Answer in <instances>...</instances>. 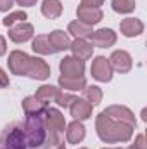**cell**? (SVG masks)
Returning <instances> with one entry per match:
<instances>
[{
	"label": "cell",
	"instance_id": "cell-1",
	"mask_svg": "<svg viewBox=\"0 0 147 149\" xmlns=\"http://www.w3.org/2000/svg\"><path fill=\"white\" fill-rule=\"evenodd\" d=\"M95 130L102 142L106 144H118V142H128L133 137V127L114 121L107 118L104 113H99L95 118Z\"/></svg>",
	"mask_w": 147,
	"mask_h": 149
},
{
	"label": "cell",
	"instance_id": "cell-2",
	"mask_svg": "<svg viewBox=\"0 0 147 149\" xmlns=\"http://www.w3.org/2000/svg\"><path fill=\"white\" fill-rule=\"evenodd\" d=\"M23 134H24V139H26V146L31 149L40 148L45 142L49 132H47L43 113L26 116V121H24V127H23Z\"/></svg>",
	"mask_w": 147,
	"mask_h": 149
},
{
	"label": "cell",
	"instance_id": "cell-3",
	"mask_svg": "<svg viewBox=\"0 0 147 149\" xmlns=\"http://www.w3.org/2000/svg\"><path fill=\"white\" fill-rule=\"evenodd\" d=\"M43 118H45V125H47V132L50 134V142L52 144H59L57 135L62 134L66 130V120L64 114L55 109V108H45L43 111Z\"/></svg>",
	"mask_w": 147,
	"mask_h": 149
},
{
	"label": "cell",
	"instance_id": "cell-4",
	"mask_svg": "<svg viewBox=\"0 0 147 149\" xmlns=\"http://www.w3.org/2000/svg\"><path fill=\"white\" fill-rule=\"evenodd\" d=\"M102 113H104L107 118H111V120L119 121V123H125V125H130V127H133V128H135V125H137V120H135L133 111L128 109L126 106L112 104V106H107Z\"/></svg>",
	"mask_w": 147,
	"mask_h": 149
},
{
	"label": "cell",
	"instance_id": "cell-5",
	"mask_svg": "<svg viewBox=\"0 0 147 149\" xmlns=\"http://www.w3.org/2000/svg\"><path fill=\"white\" fill-rule=\"evenodd\" d=\"M90 73H92V76L97 81H102V83L111 81L112 80V68H111V64H109V59L104 57V56H97L92 61Z\"/></svg>",
	"mask_w": 147,
	"mask_h": 149
},
{
	"label": "cell",
	"instance_id": "cell-6",
	"mask_svg": "<svg viewBox=\"0 0 147 149\" xmlns=\"http://www.w3.org/2000/svg\"><path fill=\"white\" fill-rule=\"evenodd\" d=\"M9 70L12 74H17V76H26L28 73V66H30V56L23 50H12L9 54Z\"/></svg>",
	"mask_w": 147,
	"mask_h": 149
},
{
	"label": "cell",
	"instance_id": "cell-7",
	"mask_svg": "<svg viewBox=\"0 0 147 149\" xmlns=\"http://www.w3.org/2000/svg\"><path fill=\"white\" fill-rule=\"evenodd\" d=\"M59 71L62 76H69V78H80L85 73V63L76 59L73 56H66L61 63H59Z\"/></svg>",
	"mask_w": 147,
	"mask_h": 149
},
{
	"label": "cell",
	"instance_id": "cell-8",
	"mask_svg": "<svg viewBox=\"0 0 147 149\" xmlns=\"http://www.w3.org/2000/svg\"><path fill=\"white\" fill-rule=\"evenodd\" d=\"M26 139L23 134V128L19 127H12L10 130H7V134L2 139L0 149H26Z\"/></svg>",
	"mask_w": 147,
	"mask_h": 149
},
{
	"label": "cell",
	"instance_id": "cell-9",
	"mask_svg": "<svg viewBox=\"0 0 147 149\" xmlns=\"http://www.w3.org/2000/svg\"><path fill=\"white\" fill-rule=\"evenodd\" d=\"M116 40H118V35L111 28H101V30H97V31H94L90 35V43L94 45V49L95 47L109 49V47H112L116 43Z\"/></svg>",
	"mask_w": 147,
	"mask_h": 149
},
{
	"label": "cell",
	"instance_id": "cell-10",
	"mask_svg": "<svg viewBox=\"0 0 147 149\" xmlns=\"http://www.w3.org/2000/svg\"><path fill=\"white\" fill-rule=\"evenodd\" d=\"M76 16H78V21L94 26V24H97V23L102 21L104 12H102L101 7H88V5H81L80 3L78 9H76Z\"/></svg>",
	"mask_w": 147,
	"mask_h": 149
},
{
	"label": "cell",
	"instance_id": "cell-11",
	"mask_svg": "<svg viewBox=\"0 0 147 149\" xmlns=\"http://www.w3.org/2000/svg\"><path fill=\"white\" fill-rule=\"evenodd\" d=\"M33 24H30L28 21H23V23H17L14 26L9 28V38L14 42V43H24L28 40L33 38Z\"/></svg>",
	"mask_w": 147,
	"mask_h": 149
},
{
	"label": "cell",
	"instance_id": "cell-12",
	"mask_svg": "<svg viewBox=\"0 0 147 149\" xmlns=\"http://www.w3.org/2000/svg\"><path fill=\"white\" fill-rule=\"evenodd\" d=\"M109 64L112 68V71L128 73L133 66V61H132V56L126 50H114L109 57Z\"/></svg>",
	"mask_w": 147,
	"mask_h": 149
},
{
	"label": "cell",
	"instance_id": "cell-13",
	"mask_svg": "<svg viewBox=\"0 0 147 149\" xmlns=\"http://www.w3.org/2000/svg\"><path fill=\"white\" fill-rule=\"evenodd\" d=\"M26 76L33 80H47L50 76V66L42 57H30V66Z\"/></svg>",
	"mask_w": 147,
	"mask_h": 149
},
{
	"label": "cell",
	"instance_id": "cell-14",
	"mask_svg": "<svg viewBox=\"0 0 147 149\" xmlns=\"http://www.w3.org/2000/svg\"><path fill=\"white\" fill-rule=\"evenodd\" d=\"M92 109H94V106L88 104L83 97H74L73 102L69 104V113H71V116H73L74 120H78V121L88 120L92 116Z\"/></svg>",
	"mask_w": 147,
	"mask_h": 149
},
{
	"label": "cell",
	"instance_id": "cell-15",
	"mask_svg": "<svg viewBox=\"0 0 147 149\" xmlns=\"http://www.w3.org/2000/svg\"><path fill=\"white\" fill-rule=\"evenodd\" d=\"M69 50L73 52V57L80 59V61H88L92 56H94V45L88 42V40H80V38H74V42H71V47Z\"/></svg>",
	"mask_w": 147,
	"mask_h": 149
},
{
	"label": "cell",
	"instance_id": "cell-16",
	"mask_svg": "<svg viewBox=\"0 0 147 149\" xmlns=\"http://www.w3.org/2000/svg\"><path fill=\"white\" fill-rule=\"evenodd\" d=\"M119 31L123 33V37L126 38H135L144 33V23L137 17H126L121 21L119 24Z\"/></svg>",
	"mask_w": 147,
	"mask_h": 149
},
{
	"label": "cell",
	"instance_id": "cell-17",
	"mask_svg": "<svg viewBox=\"0 0 147 149\" xmlns=\"http://www.w3.org/2000/svg\"><path fill=\"white\" fill-rule=\"evenodd\" d=\"M47 37H49V42H50V45H52V49L55 52H64V50H68L71 47V38L62 30H54Z\"/></svg>",
	"mask_w": 147,
	"mask_h": 149
},
{
	"label": "cell",
	"instance_id": "cell-18",
	"mask_svg": "<svg viewBox=\"0 0 147 149\" xmlns=\"http://www.w3.org/2000/svg\"><path fill=\"white\" fill-rule=\"evenodd\" d=\"M59 87L64 90V92H81L85 87H87V80L85 76H80V78H69V76H59Z\"/></svg>",
	"mask_w": 147,
	"mask_h": 149
},
{
	"label": "cell",
	"instance_id": "cell-19",
	"mask_svg": "<svg viewBox=\"0 0 147 149\" xmlns=\"http://www.w3.org/2000/svg\"><path fill=\"white\" fill-rule=\"evenodd\" d=\"M66 139L69 144H80L85 139V127L81 121L74 120L66 127Z\"/></svg>",
	"mask_w": 147,
	"mask_h": 149
},
{
	"label": "cell",
	"instance_id": "cell-20",
	"mask_svg": "<svg viewBox=\"0 0 147 149\" xmlns=\"http://www.w3.org/2000/svg\"><path fill=\"white\" fill-rule=\"evenodd\" d=\"M68 33H71L74 38L87 40V38H90V35L94 33V30H92L90 24H85V23H81V21L76 19V21H71L68 24Z\"/></svg>",
	"mask_w": 147,
	"mask_h": 149
},
{
	"label": "cell",
	"instance_id": "cell-21",
	"mask_svg": "<svg viewBox=\"0 0 147 149\" xmlns=\"http://www.w3.org/2000/svg\"><path fill=\"white\" fill-rule=\"evenodd\" d=\"M31 49H33L35 54H40V56H52V54H55V50L52 49L47 35H38V37L33 38Z\"/></svg>",
	"mask_w": 147,
	"mask_h": 149
},
{
	"label": "cell",
	"instance_id": "cell-22",
	"mask_svg": "<svg viewBox=\"0 0 147 149\" xmlns=\"http://www.w3.org/2000/svg\"><path fill=\"white\" fill-rule=\"evenodd\" d=\"M42 14L47 19H57L62 14V2L61 0H43L42 2Z\"/></svg>",
	"mask_w": 147,
	"mask_h": 149
},
{
	"label": "cell",
	"instance_id": "cell-23",
	"mask_svg": "<svg viewBox=\"0 0 147 149\" xmlns=\"http://www.w3.org/2000/svg\"><path fill=\"white\" fill-rule=\"evenodd\" d=\"M45 108H47V104H43L35 95H30V97L23 99V111H24L26 116H30V114H40V113L45 111Z\"/></svg>",
	"mask_w": 147,
	"mask_h": 149
},
{
	"label": "cell",
	"instance_id": "cell-24",
	"mask_svg": "<svg viewBox=\"0 0 147 149\" xmlns=\"http://www.w3.org/2000/svg\"><path fill=\"white\" fill-rule=\"evenodd\" d=\"M81 92H83V99L88 104H92L94 108L101 104V101H102V90H101V87H97V85H87Z\"/></svg>",
	"mask_w": 147,
	"mask_h": 149
},
{
	"label": "cell",
	"instance_id": "cell-25",
	"mask_svg": "<svg viewBox=\"0 0 147 149\" xmlns=\"http://www.w3.org/2000/svg\"><path fill=\"white\" fill-rule=\"evenodd\" d=\"M57 92H59V88H57V87H54V85H42V87L37 90L35 97L40 99L43 104H49V102H52V101L55 99Z\"/></svg>",
	"mask_w": 147,
	"mask_h": 149
},
{
	"label": "cell",
	"instance_id": "cell-26",
	"mask_svg": "<svg viewBox=\"0 0 147 149\" xmlns=\"http://www.w3.org/2000/svg\"><path fill=\"white\" fill-rule=\"evenodd\" d=\"M112 10L118 14H132L135 10V0H112Z\"/></svg>",
	"mask_w": 147,
	"mask_h": 149
},
{
	"label": "cell",
	"instance_id": "cell-27",
	"mask_svg": "<svg viewBox=\"0 0 147 149\" xmlns=\"http://www.w3.org/2000/svg\"><path fill=\"white\" fill-rule=\"evenodd\" d=\"M26 19H28V14H26L24 10H16V12L7 14V16L3 17V21H2V24L7 26V28H10V26H14V24H17V23H23V21H26Z\"/></svg>",
	"mask_w": 147,
	"mask_h": 149
},
{
	"label": "cell",
	"instance_id": "cell-28",
	"mask_svg": "<svg viewBox=\"0 0 147 149\" xmlns=\"http://www.w3.org/2000/svg\"><path fill=\"white\" fill-rule=\"evenodd\" d=\"M73 99H74L73 94L64 92V90H59L57 95H55V99H54V102H57L59 108H69V104L73 102Z\"/></svg>",
	"mask_w": 147,
	"mask_h": 149
},
{
	"label": "cell",
	"instance_id": "cell-29",
	"mask_svg": "<svg viewBox=\"0 0 147 149\" xmlns=\"http://www.w3.org/2000/svg\"><path fill=\"white\" fill-rule=\"evenodd\" d=\"M128 149H147V146H146V135H144V134H139V135L135 137L133 144H132Z\"/></svg>",
	"mask_w": 147,
	"mask_h": 149
},
{
	"label": "cell",
	"instance_id": "cell-30",
	"mask_svg": "<svg viewBox=\"0 0 147 149\" xmlns=\"http://www.w3.org/2000/svg\"><path fill=\"white\" fill-rule=\"evenodd\" d=\"M16 0H0V12H9Z\"/></svg>",
	"mask_w": 147,
	"mask_h": 149
},
{
	"label": "cell",
	"instance_id": "cell-31",
	"mask_svg": "<svg viewBox=\"0 0 147 149\" xmlns=\"http://www.w3.org/2000/svg\"><path fill=\"white\" fill-rule=\"evenodd\" d=\"M9 76H7V73L0 68V88H5V87H9Z\"/></svg>",
	"mask_w": 147,
	"mask_h": 149
},
{
	"label": "cell",
	"instance_id": "cell-32",
	"mask_svg": "<svg viewBox=\"0 0 147 149\" xmlns=\"http://www.w3.org/2000/svg\"><path fill=\"white\" fill-rule=\"evenodd\" d=\"M104 3V0H81V5H88V7H101Z\"/></svg>",
	"mask_w": 147,
	"mask_h": 149
},
{
	"label": "cell",
	"instance_id": "cell-33",
	"mask_svg": "<svg viewBox=\"0 0 147 149\" xmlns=\"http://www.w3.org/2000/svg\"><path fill=\"white\" fill-rule=\"evenodd\" d=\"M17 2V5H21V7H33V5H37L38 0H16Z\"/></svg>",
	"mask_w": 147,
	"mask_h": 149
},
{
	"label": "cell",
	"instance_id": "cell-34",
	"mask_svg": "<svg viewBox=\"0 0 147 149\" xmlns=\"http://www.w3.org/2000/svg\"><path fill=\"white\" fill-rule=\"evenodd\" d=\"M5 52H7V42H5V38L0 35V57L5 56Z\"/></svg>",
	"mask_w": 147,
	"mask_h": 149
},
{
	"label": "cell",
	"instance_id": "cell-35",
	"mask_svg": "<svg viewBox=\"0 0 147 149\" xmlns=\"http://www.w3.org/2000/svg\"><path fill=\"white\" fill-rule=\"evenodd\" d=\"M55 149H66V146H64V144H59V146H57Z\"/></svg>",
	"mask_w": 147,
	"mask_h": 149
},
{
	"label": "cell",
	"instance_id": "cell-36",
	"mask_svg": "<svg viewBox=\"0 0 147 149\" xmlns=\"http://www.w3.org/2000/svg\"><path fill=\"white\" fill-rule=\"evenodd\" d=\"M102 149H123V148H102Z\"/></svg>",
	"mask_w": 147,
	"mask_h": 149
},
{
	"label": "cell",
	"instance_id": "cell-37",
	"mask_svg": "<svg viewBox=\"0 0 147 149\" xmlns=\"http://www.w3.org/2000/svg\"><path fill=\"white\" fill-rule=\"evenodd\" d=\"M80 149H87V148H80Z\"/></svg>",
	"mask_w": 147,
	"mask_h": 149
}]
</instances>
